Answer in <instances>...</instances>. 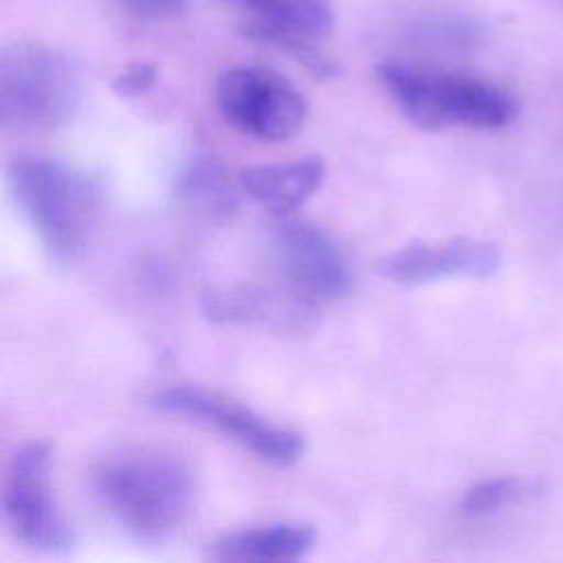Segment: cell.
Masks as SVG:
<instances>
[{"instance_id": "obj_10", "label": "cell", "mask_w": 563, "mask_h": 563, "mask_svg": "<svg viewBox=\"0 0 563 563\" xmlns=\"http://www.w3.org/2000/svg\"><path fill=\"white\" fill-rule=\"evenodd\" d=\"M202 314L220 325L257 328L275 334H301L314 328L319 306L290 290L255 284H216L200 295Z\"/></svg>"}, {"instance_id": "obj_2", "label": "cell", "mask_w": 563, "mask_h": 563, "mask_svg": "<svg viewBox=\"0 0 563 563\" xmlns=\"http://www.w3.org/2000/svg\"><path fill=\"white\" fill-rule=\"evenodd\" d=\"M7 180L42 251L57 266L77 264L95 235L103 191L99 180L64 161L15 156Z\"/></svg>"}, {"instance_id": "obj_17", "label": "cell", "mask_w": 563, "mask_h": 563, "mask_svg": "<svg viewBox=\"0 0 563 563\" xmlns=\"http://www.w3.org/2000/svg\"><path fill=\"white\" fill-rule=\"evenodd\" d=\"M121 4L141 20H169L187 9V0H121Z\"/></svg>"}, {"instance_id": "obj_13", "label": "cell", "mask_w": 563, "mask_h": 563, "mask_svg": "<svg viewBox=\"0 0 563 563\" xmlns=\"http://www.w3.org/2000/svg\"><path fill=\"white\" fill-rule=\"evenodd\" d=\"M323 178V158L310 154L288 163L246 167L240 174V187L271 213L288 216L319 191Z\"/></svg>"}, {"instance_id": "obj_15", "label": "cell", "mask_w": 563, "mask_h": 563, "mask_svg": "<svg viewBox=\"0 0 563 563\" xmlns=\"http://www.w3.org/2000/svg\"><path fill=\"white\" fill-rule=\"evenodd\" d=\"M532 493L534 486L523 477H490L477 482L464 493L462 510L468 517H490L521 504Z\"/></svg>"}, {"instance_id": "obj_11", "label": "cell", "mask_w": 563, "mask_h": 563, "mask_svg": "<svg viewBox=\"0 0 563 563\" xmlns=\"http://www.w3.org/2000/svg\"><path fill=\"white\" fill-rule=\"evenodd\" d=\"M501 264L497 244L477 238H449L435 242H411L389 253L378 264L383 277L413 288L446 277L486 279Z\"/></svg>"}, {"instance_id": "obj_6", "label": "cell", "mask_w": 563, "mask_h": 563, "mask_svg": "<svg viewBox=\"0 0 563 563\" xmlns=\"http://www.w3.org/2000/svg\"><path fill=\"white\" fill-rule=\"evenodd\" d=\"M150 402L163 413L191 418L213 427L222 435L249 449L260 460L279 468L292 466L306 451L303 433L275 424L273 420L253 411L249 405L216 389L172 385L152 394Z\"/></svg>"}, {"instance_id": "obj_1", "label": "cell", "mask_w": 563, "mask_h": 563, "mask_svg": "<svg viewBox=\"0 0 563 563\" xmlns=\"http://www.w3.org/2000/svg\"><path fill=\"white\" fill-rule=\"evenodd\" d=\"M90 488L110 523L139 545L167 543L187 521L196 479L176 455L134 449L99 462Z\"/></svg>"}, {"instance_id": "obj_9", "label": "cell", "mask_w": 563, "mask_h": 563, "mask_svg": "<svg viewBox=\"0 0 563 563\" xmlns=\"http://www.w3.org/2000/svg\"><path fill=\"white\" fill-rule=\"evenodd\" d=\"M240 15V31L260 44L290 55L314 77L336 75L321 42L334 26L330 0H222Z\"/></svg>"}, {"instance_id": "obj_3", "label": "cell", "mask_w": 563, "mask_h": 563, "mask_svg": "<svg viewBox=\"0 0 563 563\" xmlns=\"http://www.w3.org/2000/svg\"><path fill=\"white\" fill-rule=\"evenodd\" d=\"M378 81L396 108L422 130H499L517 117L515 97L477 75L387 59Z\"/></svg>"}, {"instance_id": "obj_12", "label": "cell", "mask_w": 563, "mask_h": 563, "mask_svg": "<svg viewBox=\"0 0 563 563\" xmlns=\"http://www.w3.org/2000/svg\"><path fill=\"white\" fill-rule=\"evenodd\" d=\"M317 541V530L303 521H273L220 534L207 548L213 561L290 563L303 559Z\"/></svg>"}, {"instance_id": "obj_16", "label": "cell", "mask_w": 563, "mask_h": 563, "mask_svg": "<svg viewBox=\"0 0 563 563\" xmlns=\"http://www.w3.org/2000/svg\"><path fill=\"white\" fill-rule=\"evenodd\" d=\"M158 79V70L150 62H132L125 68H121L112 79V90L119 97H139L152 90V86Z\"/></svg>"}, {"instance_id": "obj_7", "label": "cell", "mask_w": 563, "mask_h": 563, "mask_svg": "<svg viewBox=\"0 0 563 563\" xmlns=\"http://www.w3.org/2000/svg\"><path fill=\"white\" fill-rule=\"evenodd\" d=\"M213 92L224 121L257 141H286L308 117V101L299 88L268 66H231L218 77Z\"/></svg>"}, {"instance_id": "obj_5", "label": "cell", "mask_w": 563, "mask_h": 563, "mask_svg": "<svg viewBox=\"0 0 563 563\" xmlns=\"http://www.w3.org/2000/svg\"><path fill=\"white\" fill-rule=\"evenodd\" d=\"M53 453L46 438L22 444L7 464L2 479V521L9 534L40 554H68L75 532L53 495Z\"/></svg>"}, {"instance_id": "obj_4", "label": "cell", "mask_w": 563, "mask_h": 563, "mask_svg": "<svg viewBox=\"0 0 563 563\" xmlns=\"http://www.w3.org/2000/svg\"><path fill=\"white\" fill-rule=\"evenodd\" d=\"M81 103L75 62L42 42H11L0 51V119L20 132H53L73 121Z\"/></svg>"}, {"instance_id": "obj_8", "label": "cell", "mask_w": 563, "mask_h": 563, "mask_svg": "<svg viewBox=\"0 0 563 563\" xmlns=\"http://www.w3.org/2000/svg\"><path fill=\"white\" fill-rule=\"evenodd\" d=\"M268 257L284 288L308 303L341 299L352 286V264L343 246L321 227L279 220L268 231Z\"/></svg>"}, {"instance_id": "obj_14", "label": "cell", "mask_w": 563, "mask_h": 563, "mask_svg": "<svg viewBox=\"0 0 563 563\" xmlns=\"http://www.w3.org/2000/svg\"><path fill=\"white\" fill-rule=\"evenodd\" d=\"M174 194L178 207L205 227H224L240 209L238 185L229 178L227 169L209 156H198L180 169Z\"/></svg>"}]
</instances>
